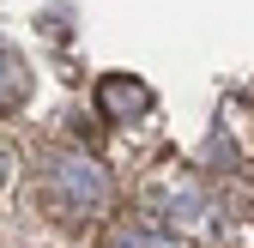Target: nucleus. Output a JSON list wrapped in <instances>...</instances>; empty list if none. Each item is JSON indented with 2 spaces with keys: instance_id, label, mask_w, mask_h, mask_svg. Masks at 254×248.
Here are the masks:
<instances>
[{
  "instance_id": "1",
  "label": "nucleus",
  "mask_w": 254,
  "mask_h": 248,
  "mask_svg": "<svg viewBox=\"0 0 254 248\" xmlns=\"http://www.w3.org/2000/svg\"><path fill=\"white\" fill-rule=\"evenodd\" d=\"M109 200H115V182L91 151L61 145V151L37 158V206L55 224H97L109 212Z\"/></svg>"
},
{
  "instance_id": "2",
  "label": "nucleus",
  "mask_w": 254,
  "mask_h": 248,
  "mask_svg": "<svg viewBox=\"0 0 254 248\" xmlns=\"http://www.w3.org/2000/svg\"><path fill=\"white\" fill-rule=\"evenodd\" d=\"M151 85L145 79H133V73H103L97 79V109L109 115V121H139V115H151Z\"/></svg>"
},
{
  "instance_id": "3",
  "label": "nucleus",
  "mask_w": 254,
  "mask_h": 248,
  "mask_svg": "<svg viewBox=\"0 0 254 248\" xmlns=\"http://www.w3.org/2000/svg\"><path fill=\"white\" fill-rule=\"evenodd\" d=\"M30 103V67L12 43H0V115H18Z\"/></svg>"
},
{
  "instance_id": "4",
  "label": "nucleus",
  "mask_w": 254,
  "mask_h": 248,
  "mask_svg": "<svg viewBox=\"0 0 254 248\" xmlns=\"http://www.w3.org/2000/svg\"><path fill=\"white\" fill-rule=\"evenodd\" d=\"M103 248H182V242L164 236V230H151V224H121V230H109Z\"/></svg>"
},
{
  "instance_id": "5",
  "label": "nucleus",
  "mask_w": 254,
  "mask_h": 248,
  "mask_svg": "<svg viewBox=\"0 0 254 248\" xmlns=\"http://www.w3.org/2000/svg\"><path fill=\"white\" fill-rule=\"evenodd\" d=\"M6 176H12V151H6V139H0V188H6Z\"/></svg>"
}]
</instances>
